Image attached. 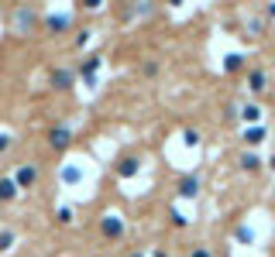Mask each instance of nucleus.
<instances>
[{"mask_svg": "<svg viewBox=\"0 0 275 257\" xmlns=\"http://www.w3.org/2000/svg\"><path fill=\"white\" fill-rule=\"evenodd\" d=\"M34 21H38V17H34V11L31 7H17V11H14V28H17V31L21 34H28L34 28Z\"/></svg>", "mask_w": 275, "mask_h": 257, "instance_id": "nucleus-1", "label": "nucleus"}, {"mask_svg": "<svg viewBox=\"0 0 275 257\" xmlns=\"http://www.w3.org/2000/svg\"><path fill=\"white\" fill-rule=\"evenodd\" d=\"M69 141H72V131H69V127H52V131H48V144L55 147V151H66Z\"/></svg>", "mask_w": 275, "mask_h": 257, "instance_id": "nucleus-2", "label": "nucleus"}, {"mask_svg": "<svg viewBox=\"0 0 275 257\" xmlns=\"http://www.w3.org/2000/svg\"><path fill=\"white\" fill-rule=\"evenodd\" d=\"M179 196H183V199H196V196H200L196 175H183V179H179Z\"/></svg>", "mask_w": 275, "mask_h": 257, "instance_id": "nucleus-3", "label": "nucleus"}, {"mask_svg": "<svg viewBox=\"0 0 275 257\" xmlns=\"http://www.w3.org/2000/svg\"><path fill=\"white\" fill-rule=\"evenodd\" d=\"M69 24H72V21H69L66 14H48V17H45V28H48V31H55V34L66 31Z\"/></svg>", "mask_w": 275, "mask_h": 257, "instance_id": "nucleus-4", "label": "nucleus"}, {"mask_svg": "<svg viewBox=\"0 0 275 257\" xmlns=\"http://www.w3.org/2000/svg\"><path fill=\"white\" fill-rule=\"evenodd\" d=\"M100 230H103L107 237H121V233H124V223H121L117 216H107V220L100 223Z\"/></svg>", "mask_w": 275, "mask_h": 257, "instance_id": "nucleus-5", "label": "nucleus"}, {"mask_svg": "<svg viewBox=\"0 0 275 257\" xmlns=\"http://www.w3.org/2000/svg\"><path fill=\"white\" fill-rule=\"evenodd\" d=\"M52 86H55V90H69V86H72V72H66V69L52 72Z\"/></svg>", "mask_w": 275, "mask_h": 257, "instance_id": "nucleus-6", "label": "nucleus"}, {"mask_svg": "<svg viewBox=\"0 0 275 257\" xmlns=\"http://www.w3.org/2000/svg\"><path fill=\"white\" fill-rule=\"evenodd\" d=\"M14 196H17V182H14V179H4V182H0V202H11Z\"/></svg>", "mask_w": 275, "mask_h": 257, "instance_id": "nucleus-7", "label": "nucleus"}, {"mask_svg": "<svg viewBox=\"0 0 275 257\" xmlns=\"http://www.w3.org/2000/svg\"><path fill=\"white\" fill-rule=\"evenodd\" d=\"M117 172H121V175H127V179H131V175H138V158H124V161L117 165Z\"/></svg>", "mask_w": 275, "mask_h": 257, "instance_id": "nucleus-8", "label": "nucleus"}, {"mask_svg": "<svg viewBox=\"0 0 275 257\" xmlns=\"http://www.w3.org/2000/svg\"><path fill=\"white\" fill-rule=\"evenodd\" d=\"M14 182H17V189H21V185H31V182H34V168H31V165H28V168H21Z\"/></svg>", "mask_w": 275, "mask_h": 257, "instance_id": "nucleus-9", "label": "nucleus"}, {"mask_svg": "<svg viewBox=\"0 0 275 257\" xmlns=\"http://www.w3.org/2000/svg\"><path fill=\"white\" fill-rule=\"evenodd\" d=\"M244 141H248V144H262V141H265V131H262V127H251V131L244 134Z\"/></svg>", "mask_w": 275, "mask_h": 257, "instance_id": "nucleus-10", "label": "nucleus"}, {"mask_svg": "<svg viewBox=\"0 0 275 257\" xmlns=\"http://www.w3.org/2000/svg\"><path fill=\"white\" fill-rule=\"evenodd\" d=\"M258 165H262V161H258L254 155H241V168H244V172H254Z\"/></svg>", "mask_w": 275, "mask_h": 257, "instance_id": "nucleus-11", "label": "nucleus"}, {"mask_svg": "<svg viewBox=\"0 0 275 257\" xmlns=\"http://www.w3.org/2000/svg\"><path fill=\"white\" fill-rule=\"evenodd\" d=\"M258 117H262V110H258L254 103H251V106H244V120H248V123H254Z\"/></svg>", "mask_w": 275, "mask_h": 257, "instance_id": "nucleus-12", "label": "nucleus"}, {"mask_svg": "<svg viewBox=\"0 0 275 257\" xmlns=\"http://www.w3.org/2000/svg\"><path fill=\"white\" fill-rule=\"evenodd\" d=\"M265 82H268V79H265L262 72H254V76H251V90H254V93H262V90H265Z\"/></svg>", "mask_w": 275, "mask_h": 257, "instance_id": "nucleus-13", "label": "nucleus"}, {"mask_svg": "<svg viewBox=\"0 0 275 257\" xmlns=\"http://www.w3.org/2000/svg\"><path fill=\"white\" fill-rule=\"evenodd\" d=\"M11 244H14V233H0V254L11 250Z\"/></svg>", "mask_w": 275, "mask_h": 257, "instance_id": "nucleus-14", "label": "nucleus"}, {"mask_svg": "<svg viewBox=\"0 0 275 257\" xmlns=\"http://www.w3.org/2000/svg\"><path fill=\"white\" fill-rule=\"evenodd\" d=\"M224 66H227V69H241V66H244V55H230Z\"/></svg>", "mask_w": 275, "mask_h": 257, "instance_id": "nucleus-15", "label": "nucleus"}, {"mask_svg": "<svg viewBox=\"0 0 275 257\" xmlns=\"http://www.w3.org/2000/svg\"><path fill=\"white\" fill-rule=\"evenodd\" d=\"M80 4H83V7H86V11H96V7H100L103 0H80Z\"/></svg>", "mask_w": 275, "mask_h": 257, "instance_id": "nucleus-16", "label": "nucleus"}, {"mask_svg": "<svg viewBox=\"0 0 275 257\" xmlns=\"http://www.w3.org/2000/svg\"><path fill=\"white\" fill-rule=\"evenodd\" d=\"M196 141H200V134H196V131H186V144L193 147V144H196Z\"/></svg>", "mask_w": 275, "mask_h": 257, "instance_id": "nucleus-17", "label": "nucleus"}, {"mask_svg": "<svg viewBox=\"0 0 275 257\" xmlns=\"http://www.w3.org/2000/svg\"><path fill=\"white\" fill-rule=\"evenodd\" d=\"M189 257H210V250H203V247H196V250H193Z\"/></svg>", "mask_w": 275, "mask_h": 257, "instance_id": "nucleus-18", "label": "nucleus"}, {"mask_svg": "<svg viewBox=\"0 0 275 257\" xmlns=\"http://www.w3.org/2000/svg\"><path fill=\"white\" fill-rule=\"evenodd\" d=\"M7 144H11V137H0V151H4Z\"/></svg>", "mask_w": 275, "mask_h": 257, "instance_id": "nucleus-19", "label": "nucleus"}, {"mask_svg": "<svg viewBox=\"0 0 275 257\" xmlns=\"http://www.w3.org/2000/svg\"><path fill=\"white\" fill-rule=\"evenodd\" d=\"M169 4H172V7H179V4H183V0H169Z\"/></svg>", "mask_w": 275, "mask_h": 257, "instance_id": "nucleus-20", "label": "nucleus"}, {"mask_svg": "<svg viewBox=\"0 0 275 257\" xmlns=\"http://www.w3.org/2000/svg\"><path fill=\"white\" fill-rule=\"evenodd\" d=\"M268 14H272V17H275V4H272V7H268Z\"/></svg>", "mask_w": 275, "mask_h": 257, "instance_id": "nucleus-21", "label": "nucleus"}, {"mask_svg": "<svg viewBox=\"0 0 275 257\" xmlns=\"http://www.w3.org/2000/svg\"><path fill=\"white\" fill-rule=\"evenodd\" d=\"M131 257H141V254H131Z\"/></svg>", "mask_w": 275, "mask_h": 257, "instance_id": "nucleus-22", "label": "nucleus"}, {"mask_svg": "<svg viewBox=\"0 0 275 257\" xmlns=\"http://www.w3.org/2000/svg\"><path fill=\"white\" fill-rule=\"evenodd\" d=\"M272 168H275V158H272Z\"/></svg>", "mask_w": 275, "mask_h": 257, "instance_id": "nucleus-23", "label": "nucleus"}]
</instances>
